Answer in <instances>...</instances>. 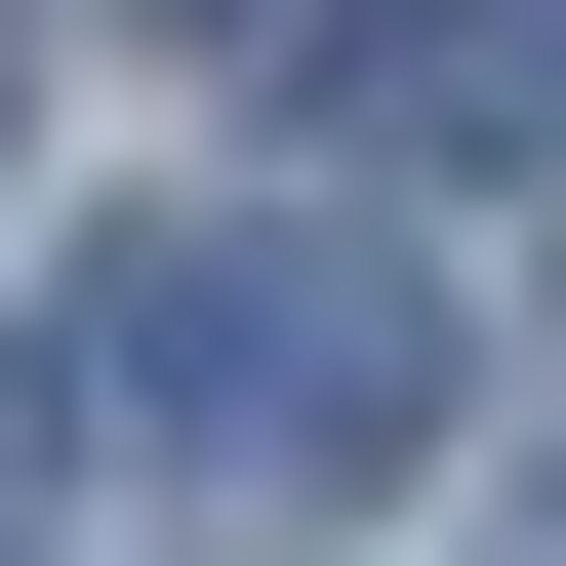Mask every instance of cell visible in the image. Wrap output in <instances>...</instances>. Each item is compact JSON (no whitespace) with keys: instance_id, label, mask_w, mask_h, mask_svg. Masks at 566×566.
I'll return each mask as SVG.
<instances>
[{"instance_id":"6da1fadb","label":"cell","mask_w":566,"mask_h":566,"mask_svg":"<svg viewBox=\"0 0 566 566\" xmlns=\"http://www.w3.org/2000/svg\"><path fill=\"white\" fill-rule=\"evenodd\" d=\"M82 446H163V485H405L446 446V243L405 202H163V243L82 283Z\"/></svg>"},{"instance_id":"7a4b0ae2","label":"cell","mask_w":566,"mask_h":566,"mask_svg":"<svg viewBox=\"0 0 566 566\" xmlns=\"http://www.w3.org/2000/svg\"><path fill=\"white\" fill-rule=\"evenodd\" d=\"M283 82L365 202H485V163H566V0H283Z\"/></svg>"},{"instance_id":"3957f363","label":"cell","mask_w":566,"mask_h":566,"mask_svg":"<svg viewBox=\"0 0 566 566\" xmlns=\"http://www.w3.org/2000/svg\"><path fill=\"white\" fill-rule=\"evenodd\" d=\"M0 526H41V365H0Z\"/></svg>"},{"instance_id":"277c9868","label":"cell","mask_w":566,"mask_h":566,"mask_svg":"<svg viewBox=\"0 0 566 566\" xmlns=\"http://www.w3.org/2000/svg\"><path fill=\"white\" fill-rule=\"evenodd\" d=\"M122 41H283V0H122Z\"/></svg>"},{"instance_id":"5b68a950","label":"cell","mask_w":566,"mask_h":566,"mask_svg":"<svg viewBox=\"0 0 566 566\" xmlns=\"http://www.w3.org/2000/svg\"><path fill=\"white\" fill-rule=\"evenodd\" d=\"M0 122H41V0H0Z\"/></svg>"}]
</instances>
